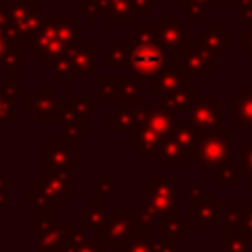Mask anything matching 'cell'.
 I'll return each instance as SVG.
<instances>
[{
  "mask_svg": "<svg viewBox=\"0 0 252 252\" xmlns=\"http://www.w3.org/2000/svg\"><path fill=\"white\" fill-rule=\"evenodd\" d=\"M136 43H158V24H134Z\"/></svg>",
  "mask_w": 252,
  "mask_h": 252,
  "instance_id": "cell-37",
  "label": "cell"
},
{
  "mask_svg": "<svg viewBox=\"0 0 252 252\" xmlns=\"http://www.w3.org/2000/svg\"><path fill=\"white\" fill-rule=\"evenodd\" d=\"M16 47H18V43H16L14 39H10L8 35L0 33V65H2V67H4L6 59H8V55H10Z\"/></svg>",
  "mask_w": 252,
  "mask_h": 252,
  "instance_id": "cell-47",
  "label": "cell"
},
{
  "mask_svg": "<svg viewBox=\"0 0 252 252\" xmlns=\"http://www.w3.org/2000/svg\"><path fill=\"white\" fill-rule=\"evenodd\" d=\"M24 199H26L28 205L33 207L35 213H53V203L45 195H41L39 191H35V189H32L30 193H26Z\"/></svg>",
  "mask_w": 252,
  "mask_h": 252,
  "instance_id": "cell-38",
  "label": "cell"
},
{
  "mask_svg": "<svg viewBox=\"0 0 252 252\" xmlns=\"http://www.w3.org/2000/svg\"><path fill=\"white\" fill-rule=\"evenodd\" d=\"M163 142H165V138L148 126H136V130L132 132V148L150 156V158H156V159L159 156Z\"/></svg>",
  "mask_w": 252,
  "mask_h": 252,
  "instance_id": "cell-20",
  "label": "cell"
},
{
  "mask_svg": "<svg viewBox=\"0 0 252 252\" xmlns=\"http://www.w3.org/2000/svg\"><path fill=\"white\" fill-rule=\"evenodd\" d=\"M106 132H134L136 130V106L116 104L104 116Z\"/></svg>",
  "mask_w": 252,
  "mask_h": 252,
  "instance_id": "cell-19",
  "label": "cell"
},
{
  "mask_svg": "<svg viewBox=\"0 0 252 252\" xmlns=\"http://www.w3.org/2000/svg\"><path fill=\"white\" fill-rule=\"evenodd\" d=\"M0 33L8 35L10 39H14V41L18 43L16 33H14V28H12V20H10V10L4 8L2 4H0Z\"/></svg>",
  "mask_w": 252,
  "mask_h": 252,
  "instance_id": "cell-44",
  "label": "cell"
},
{
  "mask_svg": "<svg viewBox=\"0 0 252 252\" xmlns=\"http://www.w3.org/2000/svg\"><path fill=\"white\" fill-rule=\"evenodd\" d=\"M242 181V169H236L230 163L215 167V183L219 185H238Z\"/></svg>",
  "mask_w": 252,
  "mask_h": 252,
  "instance_id": "cell-36",
  "label": "cell"
},
{
  "mask_svg": "<svg viewBox=\"0 0 252 252\" xmlns=\"http://www.w3.org/2000/svg\"><path fill=\"white\" fill-rule=\"evenodd\" d=\"M73 69V75H87L93 79H98L96 71V57H98V43L96 41H79L71 49L65 51Z\"/></svg>",
  "mask_w": 252,
  "mask_h": 252,
  "instance_id": "cell-12",
  "label": "cell"
},
{
  "mask_svg": "<svg viewBox=\"0 0 252 252\" xmlns=\"http://www.w3.org/2000/svg\"><path fill=\"white\" fill-rule=\"evenodd\" d=\"M43 67L45 69H49L61 83H63V87H69L71 85V79L75 77L73 75V69H71V63H69V57H67V53H61V55H57V57H53V59H49V61H45L43 63Z\"/></svg>",
  "mask_w": 252,
  "mask_h": 252,
  "instance_id": "cell-30",
  "label": "cell"
},
{
  "mask_svg": "<svg viewBox=\"0 0 252 252\" xmlns=\"http://www.w3.org/2000/svg\"><path fill=\"white\" fill-rule=\"evenodd\" d=\"M140 89H142V77L134 75L132 79H126L124 81V87H122V94H120V102L118 104H124V106H142V93H140Z\"/></svg>",
  "mask_w": 252,
  "mask_h": 252,
  "instance_id": "cell-32",
  "label": "cell"
},
{
  "mask_svg": "<svg viewBox=\"0 0 252 252\" xmlns=\"http://www.w3.org/2000/svg\"><path fill=\"white\" fill-rule=\"evenodd\" d=\"M33 189L45 195L53 205L71 201V169L45 171L33 177Z\"/></svg>",
  "mask_w": 252,
  "mask_h": 252,
  "instance_id": "cell-9",
  "label": "cell"
},
{
  "mask_svg": "<svg viewBox=\"0 0 252 252\" xmlns=\"http://www.w3.org/2000/svg\"><path fill=\"white\" fill-rule=\"evenodd\" d=\"M187 220H193L199 230H211L219 220V205L215 197L207 193L199 201H191L187 205Z\"/></svg>",
  "mask_w": 252,
  "mask_h": 252,
  "instance_id": "cell-16",
  "label": "cell"
},
{
  "mask_svg": "<svg viewBox=\"0 0 252 252\" xmlns=\"http://www.w3.org/2000/svg\"><path fill=\"white\" fill-rule=\"evenodd\" d=\"M128 2L134 14H150L152 10V0H128Z\"/></svg>",
  "mask_w": 252,
  "mask_h": 252,
  "instance_id": "cell-48",
  "label": "cell"
},
{
  "mask_svg": "<svg viewBox=\"0 0 252 252\" xmlns=\"http://www.w3.org/2000/svg\"><path fill=\"white\" fill-rule=\"evenodd\" d=\"M106 219H108L106 199H96V201H91L87 205V209H83L79 213V226L96 234L102 228V224L106 222Z\"/></svg>",
  "mask_w": 252,
  "mask_h": 252,
  "instance_id": "cell-21",
  "label": "cell"
},
{
  "mask_svg": "<svg viewBox=\"0 0 252 252\" xmlns=\"http://www.w3.org/2000/svg\"><path fill=\"white\" fill-rule=\"evenodd\" d=\"M169 59H171V65L177 67L183 75H197V77L213 75V65L209 59V53L203 47L187 45L185 51L173 53V55H169Z\"/></svg>",
  "mask_w": 252,
  "mask_h": 252,
  "instance_id": "cell-11",
  "label": "cell"
},
{
  "mask_svg": "<svg viewBox=\"0 0 252 252\" xmlns=\"http://www.w3.org/2000/svg\"><path fill=\"white\" fill-rule=\"evenodd\" d=\"M45 6L37 4L35 0H24L20 6L10 10L12 28L16 33L18 43H24V47L35 39V35L41 30L43 18H45Z\"/></svg>",
  "mask_w": 252,
  "mask_h": 252,
  "instance_id": "cell-5",
  "label": "cell"
},
{
  "mask_svg": "<svg viewBox=\"0 0 252 252\" xmlns=\"http://www.w3.org/2000/svg\"><path fill=\"white\" fill-rule=\"evenodd\" d=\"M242 230L252 236V203H244V220H242Z\"/></svg>",
  "mask_w": 252,
  "mask_h": 252,
  "instance_id": "cell-49",
  "label": "cell"
},
{
  "mask_svg": "<svg viewBox=\"0 0 252 252\" xmlns=\"http://www.w3.org/2000/svg\"><path fill=\"white\" fill-rule=\"evenodd\" d=\"M158 45L163 47L169 55L173 53H181L187 49V41H185V26L177 22L175 16H161L159 24H158Z\"/></svg>",
  "mask_w": 252,
  "mask_h": 252,
  "instance_id": "cell-14",
  "label": "cell"
},
{
  "mask_svg": "<svg viewBox=\"0 0 252 252\" xmlns=\"http://www.w3.org/2000/svg\"><path fill=\"white\" fill-rule=\"evenodd\" d=\"M207 191H205V185H187V197H189V203L191 201H199L201 197H205Z\"/></svg>",
  "mask_w": 252,
  "mask_h": 252,
  "instance_id": "cell-50",
  "label": "cell"
},
{
  "mask_svg": "<svg viewBox=\"0 0 252 252\" xmlns=\"http://www.w3.org/2000/svg\"><path fill=\"white\" fill-rule=\"evenodd\" d=\"M20 94H28V89L24 85H2L0 87V126L2 124H14L18 122V112H16V104H18V96Z\"/></svg>",
  "mask_w": 252,
  "mask_h": 252,
  "instance_id": "cell-18",
  "label": "cell"
},
{
  "mask_svg": "<svg viewBox=\"0 0 252 252\" xmlns=\"http://www.w3.org/2000/svg\"><path fill=\"white\" fill-rule=\"evenodd\" d=\"M177 120L163 106H136V126H148L163 138H169Z\"/></svg>",
  "mask_w": 252,
  "mask_h": 252,
  "instance_id": "cell-15",
  "label": "cell"
},
{
  "mask_svg": "<svg viewBox=\"0 0 252 252\" xmlns=\"http://www.w3.org/2000/svg\"><path fill=\"white\" fill-rule=\"evenodd\" d=\"M85 114H81L71 102H65L63 106H61V110H59V116H57V124H65V122H73V120H77V118H83Z\"/></svg>",
  "mask_w": 252,
  "mask_h": 252,
  "instance_id": "cell-45",
  "label": "cell"
},
{
  "mask_svg": "<svg viewBox=\"0 0 252 252\" xmlns=\"http://www.w3.org/2000/svg\"><path fill=\"white\" fill-rule=\"evenodd\" d=\"M169 65H171L169 53L163 47H159L158 43H136V41H132L128 67L134 71V75H138L142 79H146V77L152 79L154 75H158L159 71H163Z\"/></svg>",
  "mask_w": 252,
  "mask_h": 252,
  "instance_id": "cell-4",
  "label": "cell"
},
{
  "mask_svg": "<svg viewBox=\"0 0 252 252\" xmlns=\"http://www.w3.org/2000/svg\"><path fill=\"white\" fill-rule=\"evenodd\" d=\"M69 102H71L81 114H85V116L96 114V110H98V104H96V102H93V100H89V98H85V96H79V94H71Z\"/></svg>",
  "mask_w": 252,
  "mask_h": 252,
  "instance_id": "cell-42",
  "label": "cell"
},
{
  "mask_svg": "<svg viewBox=\"0 0 252 252\" xmlns=\"http://www.w3.org/2000/svg\"><path fill=\"white\" fill-rule=\"evenodd\" d=\"M219 220H222L224 232L226 230H242L244 205H240V203H222V205H219Z\"/></svg>",
  "mask_w": 252,
  "mask_h": 252,
  "instance_id": "cell-28",
  "label": "cell"
},
{
  "mask_svg": "<svg viewBox=\"0 0 252 252\" xmlns=\"http://www.w3.org/2000/svg\"><path fill=\"white\" fill-rule=\"evenodd\" d=\"M195 100H197V91H195V87L187 85V87H183V89H179V91H175V93L163 96L159 106H163L169 114L175 116V114H185V112H189L191 106L195 104Z\"/></svg>",
  "mask_w": 252,
  "mask_h": 252,
  "instance_id": "cell-23",
  "label": "cell"
},
{
  "mask_svg": "<svg viewBox=\"0 0 252 252\" xmlns=\"http://www.w3.org/2000/svg\"><path fill=\"white\" fill-rule=\"evenodd\" d=\"M71 230L69 220H53L43 232L33 234V252H65Z\"/></svg>",
  "mask_w": 252,
  "mask_h": 252,
  "instance_id": "cell-13",
  "label": "cell"
},
{
  "mask_svg": "<svg viewBox=\"0 0 252 252\" xmlns=\"http://www.w3.org/2000/svg\"><path fill=\"white\" fill-rule=\"evenodd\" d=\"M24 0H0V4L4 6V8H8V10H12V8H16V6H20Z\"/></svg>",
  "mask_w": 252,
  "mask_h": 252,
  "instance_id": "cell-52",
  "label": "cell"
},
{
  "mask_svg": "<svg viewBox=\"0 0 252 252\" xmlns=\"http://www.w3.org/2000/svg\"><path fill=\"white\" fill-rule=\"evenodd\" d=\"M63 104H65L63 98L53 93L51 85H37L33 87L32 93L26 94V112L32 114L33 120L39 124L57 122Z\"/></svg>",
  "mask_w": 252,
  "mask_h": 252,
  "instance_id": "cell-6",
  "label": "cell"
},
{
  "mask_svg": "<svg viewBox=\"0 0 252 252\" xmlns=\"http://www.w3.org/2000/svg\"><path fill=\"white\" fill-rule=\"evenodd\" d=\"M61 134L69 142H77V140L85 142V140H89V116H83V118H77L73 122L61 124Z\"/></svg>",
  "mask_w": 252,
  "mask_h": 252,
  "instance_id": "cell-33",
  "label": "cell"
},
{
  "mask_svg": "<svg viewBox=\"0 0 252 252\" xmlns=\"http://www.w3.org/2000/svg\"><path fill=\"white\" fill-rule=\"evenodd\" d=\"M203 132L197 128V126H193L189 120H183V122H177L175 124V128H173V132H171V136L189 152L193 146H195V142L199 140V136H201Z\"/></svg>",
  "mask_w": 252,
  "mask_h": 252,
  "instance_id": "cell-31",
  "label": "cell"
},
{
  "mask_svg": "<svg viewBox=\"0 0 252 252\" xmlns=\"http://www.w3.org/2000/svg\"><path fill=\"white\" fill-rule=\"evenodd\" d=\"M81 41L79 14H45L39 33L26 45L32 55L45 63Z\"/></svg>",
  "mask_w": 252,
  "mask_h": 252,
  "instance_id": "cell-1",
  "label": "cell"
},
{
  "mask_svg": "<svg viewBox=\"0 0 252 252\" xmlns=\"http://www.w3.org/2000/svg\"><path fill=\"white\" fill-rule=\"evenodd\" d=\"M94 183H96V199H108L116 191L114 175H98Z\"/></svg>",
  "mask_w": 252,
  "mask_h": 252,
  "instance_id": "cell-39",
  "label": "cell"
},
{
  "mask_svg": "<svg viewBox=\"0 0 252 252\" xmlns=\"http://www.w3.org/2000/svg\"><path fill=\"white\" fill-rule=\"evenodd\" d=\"M250 238L244 230H226L222 240V252H246Z\"/></svg>",
  "mask_w": 252,
  "mask_h": 252,
  "instance_id": "cell-34",
  "label": "cell"
},
{
  "mask_svg": "<svg viewBox=\"0 0 252 252\" xmlns=\"http://www.w3.org/2000/svg\"><path fill=\"white\" fill-rule=\"evenodd\" d=\"M79 12H81V16L89 24H96L98 22V16L102 14L94 0H79Z\"/></svg>",
  "mask_w": 252,
  "mask_h": 252,
  "instance_id": "cell-41",
  "label": "cell"
},
{
  "mask_svg": "<svg viewBox=\"0 0 252 252\" xmlns=\"http://www.w3.org/2000/svg\"><path fill=\"white\" fill-rule=\"evenodd\" d=\"M158 232H159L161 236H165V238L183 240V238L187 236V222H185V220H179L177 217H169V219H165V220L159 224Z\"/></svg>",
  "mask_w": 252,
  "mask_h": 252,
  "instance_id": "cell-35",
  "label": "cell"
},
{
  "mask_svg": "<svg viewBox=\"0 0 252 252\" xmlns=\"http://www.w3.org/2000/svg\"><path fill=\"white\" fill-rule=\"evenodd\" d=\"M81 165V152L71 146L69 140H45L43 142V167L45 171L75 169Z\"/></svg>",
  "mask_w": 252,
  "mask_h": 252,
  "instance_id": "cell-8",
  "label": "cell"
},
{
  "mask_svg": "<svg viewBox=\"0 0 252 252\" xmlns=\"http://www.w3.org/2000/svg\"><path fill=\"white\" fill-rule=\"evenodd\" d=\"M132 41H106L104 43V67L116 69V67H128Z\"/></svg>",
  "mask_w": 252,
  "mask_h": 252,
  "instance_id": "cell-26",
  "label": "cell"
},
{
  "mask_svg": "<svg viewBox=\"0 0 252 252\" xmlns=\"http://www.w3.org/2000/svg\"><path fill=\"white\" fill-rule=\"evenodd\" d=\"M0 213H8V195L0 193Z\"/></svg>",
  "mask_w": 252,
  "mask_h": 252,
  "instance_id": "cell-53",
  "label": "cell"
},
{
  "mask_svg": "<svg viewBox=\"0 0 252 252\" xmlns=\"http://www.w3.org/2000/svg\"><path fill=\"white\" fill-rule=\"evenodd\" d=\"M252 89H244L240 96H234V112L232 120L240 124L242 130L252 128Z\"/></svg>",
  "mask_w": 252,
  "mask_h": 252,
  "instance_id": "cell-27",
  "label": "cell"
},
{
  "mask_svg": "<svg viewBox=\"0 0 252 252\" xmlns=\"http://www.w3.org/2000/svg\"><path fill=\"white\" fill-rule=\"evenodd\" d=\"M240 150H242V171L252 177V142L242 140Z\"/></svg>",
  "mask_w": 252,
  "mask_h": 252,
  "instance_id": "cell-46",
  "label": "cell"
},
{
  "mask_svg": "<svg viewBox=\"0 0 252 252\" xmlns=\"http://www.w3.org/2000/svg\"><path fill=\"white\" fill-rule=\"evenodd\" d=\"M185 77L187 75H183L177 67L169 65V67H165L163 71H159L158 75H154L150 79V93L154 96H161L163 98V96H167V94H171V93L187 87Z\"/></svg>",
  "mask_w": 252,
  "mask_h": 252,
  "instance_id": "cell-17",
  "label": "cell"
},
{
  "mask_svg": "<svg viewBox=\"0 0 252 252\" xmlns=\"http://www.w3.org/2000/svg\"><path fill=\"white\" fill-rule=\"evenodd\" d=\"M152 242L154 236L150 230H138L120 246H116L114 252H152Z\"/></svg>",
  "mask_w": 252,
  "mask_h": 252,
  "instance_id": "cell-29",
  "label": "cell"
},
{
  "mask_svg": "<svg viewBox=\"0 0 252 252\" xmlns=\"http://www.w3.org/2000/svg\"><path fill=\"white\" fill-rule=\"evenodd\" d=\"M106 24H132L134 12L128 0H94Z\"/></svg>",
  "mask_w": 252,
  "mask_h": 252,
  "instance_id": "cell-22",
  "label": "cell"
},
{
  "mask_svg": "<svg viewBox=\"0 0 252 252\" xmlns=\"http://www.w3.org/2000/svg\"><path fill=\"white\" fill-rule=\"evenodd\" d=\"M138 230V211H108V219L96 234L104 240L108 250H114Z\"/></svg>",
  "mask_w": 252,
  "mask_h": 252,
  "instance_id": "cell-7",
  "label": "cell"
},
{
  "mask_svg": "<svg viewBox=\"0 0 252 252\" xmlns=\"http://www.w3.org/2000/svg\"><path fill=\"white\" fill-rule=\"evenodd\" d=\"M230 132L217 130V132H203L195 146L189 150V158L195 159L203 167H217L222 163H230Z\"/></svg>",
  "mask_w": 252,
  "mask_h": 252,
  "instance_id": "cell-3",
  "label": "cell"
},
{
  "mask_svg": "<svg viewBox=\"0 0 252 252\" xmlns=\"http://www.w3.org/2000/svg\"><path fill=\"white\" fill-rule=\"evenodd\" d=\"M8 189H10V181L6 175H0V193L2 195H8Z\"/></svg>",
  "mask_w": 252,
  "mask_h": 252,
  "instance_id": "cell-51",
  "label": "cell"
},
{
  "mask_svg": "<svg viewBox=\"0 0 252 252\" xmlns=\"http://www.w3.org/2000/svg\"><path fill=\"white\" fill-rule=\"evenodd\" d=\"M122 77H98L96 79V104H118L122 87H124Z\"/></svg>",
  "mask_w": 252,
  "mask_h": 252,
  "instance_id": "cell-25",
  "label": "cell"
},
{
  "mask_svg": "<svg viewBox=\"0 0 252 252\" xmlns=\"http://www.w3.org/2000/svg\"><path fill=\"white\" fill-rule=\"evenodd\" d=\"M152 252H177V240L173 238H165V236H154L152 242Z\"/></svg>",
  "mask_w": 252,
  "mask_h": 252,
  "instance_id": "cell-43",
  "label": "cell"
},
{
  "mask_svg": "<svg viewBox=\"0 0 252 252\" xmlns=\"http://www.w3.org/2000/svg\"><path fill=\"white\" fill-rule=\"evenodd\" d=\"M142 211L159 220V224L177 217V175H152L142 185Z\"/></svg>",
  "mask_w": 252,
  "mask_h": 252,
  "instance_id": "cell-2",
  "label": "cell"
},
{
  "mask_svg": "<svg viewBox=\"0 0 252 252\" xmlns=\"http://www.w3.org/2000/svg\"><path fill=\"white\" fill-rule=\"evenodd\" d=\"M187 120L201 132L222 130V104H219L213 96H197L195 104L187 112Z\"/></svg>",
  "mask_w": 252,
  "mask_h": 252,
  "instance_id": "cell-10",
  "label": "cell"
},
{
  "mask_svg": "<svg viewBox=\"0 0 252 252\" xmlns=\"http://www.w3.org/2000/svg\"><path fill=\"white\" fill-rule=\"evenodd\" d=\"M158 161L161 167H185L189 161V152L173 136H169V138H165V142L159 150Z\"/></svg>",
  "mask_w": 252,
  "mask_h": 252,
  "instance_id": "cell-24",
  "label": "cell"
},
{
  "mask_svg": "<svg viewBox=\"0 0 252 252\" xmlns=\"http://www.w3.org/2000/svg\"><path fill=\"white\" fill-rule=\"evenodd\" d=\"M65 252H108V246L104 244V240L98 234H94L85 244H81L77 248H65Z\"/></svg>",
  "mask_w": 252,
  "mask_h": 252,
  "instance_id": "cell-40",
  "label": "cell"
}]
</instances>
